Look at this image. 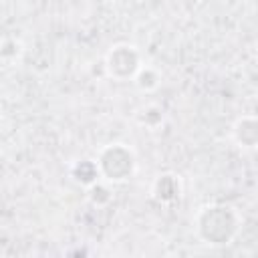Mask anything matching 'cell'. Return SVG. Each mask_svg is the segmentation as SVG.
<instances>
[{
    "mask_svg": "<svg viewBox=\"0 0 258 258\" xmlns=\"http://www.w3.org/2000/svg\"><path fill=\"white\" fill-rule=\"evenodd\" d=\"M196 230L208 244H228L238 232V216L228 206H206L196 218Z\"/></svg>",
    "mask_w": 258,
    "mask_h": 258,
    "instance_id": "6da1fadb",
    "label": "cell"
},
{
    "mask_svg": "<svg viewBox=\"0 0 258 258\" xmlns=\"http://www.w3.org/2000/svg\"><path fill=\"white\" fill-rule=\"evenodd\" d=\"M133 153L123 143H113L105 147L97 161L99 173L109 181H125L133 173Z\"/></svg>",
    "mask_w": 258,
    "mask_h": 258,
    "instance_id": "7a4b0ae2",
    "label": "cell"
},
{
    "mask_svg": "<svg viewBox=\"0 0 258 258\" xmlns=\"http://www.w3.org/2000/svg\"><path fill=\"white\" fill-rule=\"evenodd\" d=\"M107 69H109V75L115 79L137 77L141 67H139V54H137L135 46H131V44L111 46V50L107 54Z\"/></svg>",
    "mask_w": 258,
    "mask_h": 258,
    "instance_id": "3957f363",
    "label": "cell"
},
{
    "mask_svg": "<svg viewBox=\"0 0 258 258\" xmlns=\"http://www.w3.org/2000/svg\"><path fill=\"white\" fill-rule=\"evenodd\" d=\"M232 135L240 147H258V119L242 117L236 121Z\"/></svg>",
    "mask_w": 258,
    "mask_h": 258,
    "instance_id": "277c9868",
    "label": "cell"
}]
</instances>
